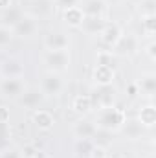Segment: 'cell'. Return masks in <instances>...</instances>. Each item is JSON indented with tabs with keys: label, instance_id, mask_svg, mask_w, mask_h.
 Segmentation results:
<instances>
[{
	"label": "cell",
	"instance_id": "1",
	"mask_svg": "<svg viewBox=\"0 0 156 158\" xmlns=\"http://www.w3.org/2000/svg\"><path fill=\"white\" fill-rule=\"evenodd\" d=\"M127 121V114L125 110L117 109V107H105V109H99V114H97V129H103V131H109V132H114L119 131L121 125Z\"/></svg>",
	"mask_w": 156,
	"mask_h": 158
},
{
	"label": "cell",
	"instance_id": "2",
	"mask_svg": "<svg viewBox=\"0 0 156 158\" xmlns=\"http://www.w3.org/2000/svg\"><path fill=\"white\" fill-rule=\"evenodd\" d=\"M70 63H72V57L68 50H46L44 53V64L50 68V72L61 74L68 70Z\"/></svg>",
	"mask_w": 156,
	"mask_h": 158
},
{
	"label": "cell",
	"instance_id": "3",
	"mask_svg": "<svg viewBox=\"0 0 156 158\" xmlns=\"http://www.w3.org/2000/svg\"><path fill=\"white\" fill-rule=\"evenodd\" d=\"M92 99V109H105V107H112L114 99H116V90L112 85L107 86H97L92 94H88Z\"/></svg>",
	"mask_w": 156,
	"mask_h": 158
},
{
	"label": "cell",
	"instance_id": "4",
	"mask_svg": "<svg viewBox=\"0 0 156 158\" xmlns=\"http://www.w3.org/2000/svg\"><path fill=\"white\" fill-rule=\"evenodd\" d=\"M64 88V81L57 72H46L40 79V92L44 96H59Z\"/></svg>",
	"mask_w": 156,
	"mask_h": 158
},
{
	"label": "cell",
	"instance_id": "5",
	"mask_svg": "<svg viewBox=\"0 0 156 158\" xmlns=\"http://www.w3.org/2000/svg\"><path fill=\"white\" fill-rule=\"evenodd\" d=\"M13 30V35L15 37H20V39H30V37H33L35 33H37V30H39V22H37V19L35 17H31V15H22V19L11 28Z\"/></svg>",
	"mask_w": 156,
	"mask_h": 158
},
{
	"label": "cell",
	"instance_id": "6",
	"mask_svg": "<svg viewBox=\"0 0 156 158\" xmlns=\"http://www.w3.org/2000/svg\"><path fill=\"white\" fill-rule=\"evenodd\" d=\"M26 90L22 77H4L0 81V94L7 99H18Z\"/></svg>",
	"mask_w": 156,
	"mask_h": 158
},
{
	"label": "cell",
	"instance_id": "7",
	"mask_svg": "<svg viewBox=\"0 0 156 158\" xmlns=\"http://www.w3.org/2000/svg\"><path fill=\"white\" fill-rule=\"evenodd\" d=\"M28 9H30V15L39 20V19H48V17H51V15L55 13L57 6H55L53 0H30Z\"/></svg>",
	"mask_w": 156,
	"mask_h": 158
},
{
	"label": "cell",
	"instance_id": "8",
	"mask_svg": "<svg viewBox=\"0 0 156 158\" xmlns=\"http://www.w3.org/2000/svg\"><path fill=\"white\" fill-rule=\"evenodd\" d=\"M112 48H114V52H112L114 55H132L138 50V39L134 35L123 31V35L117 39V42Z\"/></svg>",
	"mask_w": 156,
	"mask_h": 158
},
{
	"label": "cell",
	"instance_id": "9",
	"mask_svg": "<svg viewBox=\"0 0 156 158\" xmlns=\"http://www.w3.org/2000/svg\"><path fill=\"white\" fill-rule=\"evenodd\" d=\"M44 94L40 92V88H26L22 92V96L18 98V103L24 107V109H31V110H37L39 105L44 101Z\"/></svg>",
	"mask_w": 156,
	"mask_h": 158
},
{
	"label": "cell",
	"instance_id": "10",
	"mask_svg": "<svg viewBox=\"0 0 156 158\" xmlns=\"http://www.w3.org/2000/svg\"><path fill=\"white\" fill-rule=\"evenodd\" d=\"M24 74H26V68L17 59H7V61L0 63V76L2 77H24Z\"/></svg>",
	"mask_w": 156,
	"mask_h": 158
},
{
	"label": "cell",
	"instance_id": "11",
	"mask_svg": "<svg viewBox=\"0 0 156 158\" xmlns=\"http://www.w3.org/2000/svg\"><path fill=\"white\" fill-rule=\"evenodd\" d=\"M105 26H107V22H105L103 17H84L79 28L86 35H101V31L105 30Z\"/></svg>",
	"mask_w": 156,
	"mask_h": 158
},
{
	"label": "cell",
	"instance_id": "12",
	"mask_svg": "<svg viewBox=\"0 0 156 158\" xmlns=\"http://www.w3.org/2000/svg\"><path fill=\"white\" fill-rule=\"evenodd\" d=\"M68 46H70V37L61 33V31L48 33L44 37V48L46 50H68Z\"/></svg>",
	"mask_w": 156,
	"mask_h": 158
},
{
	"label": "cell",
	"instance_id": "13",
	"mask_svg": "<svg viewBox=\"0 0 156 158\" xmlns=\"http://www.w3.org/2000/svg\"><path fill=\"white\" fill-rule=\"evenodd\" d=\"M92 77H94V81H96L97 86H107V85H112V81L116 77V72H114V68H110V66L96 64Z\"/></svg>",
	"mask_w": 156,
	"mask_h": 158
},
{
	"label": "cell",
	"instance_id": "14",
	"mask_svg": "<svg viewBox=\"0 0 156 158\" xmlns=\"http://www.w3.org/2000/svg\"><path fill=\"white\" fill-rule=\"evenodd\" d=\"M84 17H103L107 4L103 0H84L83 6H79Z\"/></svg>",
	"mask_w": 156,
	"mask_h": 158
},
{
	"label": "cell",
	"instance_id": "15",
	"mask_svg": "<svg viewBox=\"0 0 156 158\" xmlns=\"http://www.w3.org/2000/svg\"><path fill=\"white\" fill-rule=\"evenodd\" d=\"M121 35H123V30H121V26L116 24V22L107 24V26H105V30L101 31V39H103V42H105L107 46H114Z\"/></svg>",
	"mask_w": 156,
	"mask_h": 158
},
{
	"label": "cell",
	"instance_id": "16",
	"mask_svg": "<svg viewBox=\"0 0 156 158\" xmlns=\"http://www.w3.org/2000/svg\"><path fill=\"white\" fill-rule=\"evenodd\" d=\"M33 123L39 127L40 131H50V129L53 127L55 119H53V116H51V112H50V110L37 109V110L33 112Z\"/></svg>",
	"mask_w": 156,
	"mask_h": 158
},
{
	"label": "cell",
	"instance_id": "17",
	"mask_svg": "<svg viewBox=\"0 0 156 158\" xmlns=\"http://www.w3.org/2000/svg\"><path fill=\"white\" fill-rule=\"evenodd\" d=\"M96 123L92 121H86V119H81L74 125V134L76 138H84V140H92V136L96 134Z\"/></svg>",
	"mask_w": 156,
	"mask_h": 158
},
{
	"label": "cell",
	"instance_id": "18",
	"mask_svg": "<svg viewBox=\"0 0 156 158\" xmlns=\"http://www.w3.org/2000/svg\"><path fill=\"white\" fill-rule=\"evenodd\" d=\"M22 15H24V11H22L20 7H17V6H9L7 9H4V11H2L0 19H2V24H4V26L13 28V26L22 19Z\"/></svg>",
	"mask_w": 156,
	"mask_h": 158
},
{
	"label": "cell",
	"instance_id": "19",
	"mask_svg": "<svg viewBox=\"0 0 156 158\" xmlns=\"http://www.w3.org/2000/svg\"><path fill=\"white\" fill-rule=\"evenodd\" d=\"M138 123L145 129H151L153 125L156 123V109L153 105H145L140 109L138 112Z\"/></svg>",
	"mask_w": 156,
	"mask_h": 158
},
{
	"label": "cell",
	"instance_id": "20",
	"mask_svg": "<svg viewBox=\"0 0 156 158\" xmlns=\"http://www.w3.org/2000/svg\"><path fill=\"white\" fill-rule=\"evenodd\" d=\"M63 17H64V20H66V24L72 26V28H79L81 22H83V19H84V15H83V11H81L79 6L63 9Z\"/></svg>",
	"mask_w": 156,
	"mask_h": 158
},
{
	"label": "cell",
	"instance_id": "21",
	"mask_svg": "<svg viewBox=\"0 0 156 158\" xmlns=\"http://www.w3.org/2000/svg\"><path fill=\"white\" fill-rule=\"evenodd\" d=\"M94 151V143L92 140H84V138H77L74 143V153L77 158H90Z\"/></svg>",
	"mask_w": 156,
	"mask_h": 158
},
{
	"label": "cell",
	"instance_id": "22",
	"mask_svg": "<svg viewBox=\"0 0 156 158\" xmlns=\"http://www.w3.org/2000/svg\"><path fill=\"white\" fill-rule=\"evenodd\" d=\"M136 85H138V88H140L143 94L153 96L156 92V76L154 74H143Z\"/></svg>",
	"mask_w": 156,
	"mask_h": 158
},
{
	"label": "cell",
	"instance_id": "23",
	"mask_svg": "<svg viewBox=\"0 0 156 158\" xmlns=\"http://www.w3.org/2000/svg\"><path fill=\"white\" fill-rule=\"evenodd\" d=\"M72 109L77 112V114H86V112H90L92 110V99H90V96H76L74 98V101H72Z\"/></svg>",
	"mask_w": 156,
	"mask_h": 158
},
{
	"label": "cell",
	"instance_id": "24",
	"mask_svg": "<svg viewBox=\"0 0 156 158\" xmlns=\"http://www.w3.org/2000/svg\"><path fill=\"white\" fill-rule=\"evenodd\" d=\"M121 129L125 131V136L130 138V140L140 138V134H142V131H143V127L138 123V119H136V121H125V123L121 125Z\"/></svg>",
	"mask_w": 156,
	"mask_h": 158
},
{
	"label": "cell",
	"instance_id": "25",
	"mask_svg": "<svg viewBox=\"0 0 156 158\" xmlns=\"http://www.w3.org/2000/svg\"><path fill=\"white\" fill-rule=\"evenodd\" d=\"M110 134L112 132H109V131H103V129H96V134L92 136V143L96 145V147H107V145H110V142H112V138H110Z\"/></svg>",
	"mask_w": 156,
	"mask_h": 158
},
{
	"label": "cell",
	"instance_id": "26",
	"mask_svg": "<svg viewBox=\"0 0 156 158\" xmlns=\"http://www.w3.org/2000/svg\"><path fill=\"white\" fill-rule=\"evenodd\" d=\"M142 31L149 37H153L156 31V15H149V17H142Z\"/></svg>",
	"mask_w": 156,
	"mask_h": 158
},
{
	"label": "cell",
	"instance_id": "27",
	"mask_svg": "<svg viewBox=\"0 0 156 158\" xmlns=\"http://www.w3.org/2000/svg\"><path fill=\"white\" fill-rule=\"evenodd\" d=\"M138 11L142 17H149V15H156V0H142L138 6Z\"/></svg>",
	"mask_w": 156,
	"mask_h": 158
},
{
	"label": "cell",
	"instance_id": "28",
	"mask_svg": "<svg viewBox=\"0 0 156 158\" xmlns=\"http://www.w3.org/2000/svg\"><path fill=\"white\" fill-rule=\"evenodd\" d=\"M97 64L114 68V64H116V55H114L112 52H99V53H97Z\"/></svg>",
	"mask_w": 156,
	"mask_h": 158
},
{
	"label": "cell",
	"instance_id": "29",
	"mask_svg": "<svg viewBox=\"0 0 156 158\" xmlns=\"http://www.w3.org/2000/svg\"><path fill=\"white\" fill-rule=\"evenodd\" d=\"M13 30L9 28V26H4V24H0V48H6L11 40H13Z\"/></svg>",
	"mask_w": 156,
	"mask_h": 158
},
{
	"label": "cell",
	"instance_id": "30",
	"mask_svg": "<svg viewBox=\"0 0 156 158\" xmlns=\"http://www.w3.org/2000/svg\"><path fill=\"white\" fill-rule=\"evenodd\" d=\"M20 153H22V158H39V155H37L39 151H37L33 145H26Z\"/></svg>",
	"mask_w": 156,
	"mask_h": 158
},
{
	"label": "cell",
	"instance_id": "31",
	"mask_svg": "<svg viewBox=\"0 0 156 158\" xmlns=\"http://www.w3.org/2000/svg\"><path fill=\"white\" fill-rule=\"evenodd\" d=\"M0 158H22V153H20L18 149L9 147V149H6L4 153H0Z\"/></svg>",
	"mask_w": 156,
	"mask_h": 158
},
{
	"label": "cell",
	"instance_id": "32",
	"mask_svg": "<svg viewBox=\"0 0 156 158\" xmlns=\"http://www.w3.org/2000/svg\"><path fill=\"white\" fill-rule=\"evenodd\" d=\"M79 0H55V6L61 7V9H68V7H74L77 6Z\"/></svg>",
	"mask_w": 156,
	"mask_h": 158
},
{
	"label": "cell",
	"instance_id": "33",
	"mask_svg": "<svg viewBox=\"0 0 156 158\" xmlns=\"http://www.w3.org/2000/svg\"><path fill=\"white\" fill-rule=\"evenodd\" d=\"M147 55H149L153 61L156 59V42L154 40H151V42L147 44Z\"/></svg>",
	"mask_w": 156,
	"mask_h": 158
},
{
	"label": "cell",
	"instance_id": "34",
	"mask_svg": "<svg viewBox=\"0 0 156 158\" xmlns=\"http://www.w3.org/2000/svg\"><path fill=\"white\" fill-rule=\"evenodd\" d=\"M90 158H107V155H105V149H103V147H96V145H94V151H92Z\"/></svg>",
	"mask_w": 156,
	"mask_h": 158
},
{
	"label": "cell",
	"instance_id": "35",
	"mask_svg": "<svg viewBox=\"0 0 156 158\" xmlns=\"http://www.w3.org/2000/svg\"><path fill=\"white\" fill-rule=\"evenodd\" d=\"M9 121V109L0 107V123H7Z\"/></svg>",
	"mask_w": 156,
	"mask_h": 158
},
{
	"label": "cell",
	"instance_id": "36",
	"mask_svg": "<svg viewBox=\"0 0 156 158\" xmlns=\"http://www.w3.org/2000/svg\"><path fill=\"white\" fill-rule=\"evenodd\" d=\"M11 145H9V140L7 138H0V153H4L6 149H9Z\"/></svg>",
	"mask_w": 156,
	"mask_h": 158
},
{
	"label": "cell",
	"instance_id": "37",
	"mask_svg": "<svg viewBox=\"0 0 156 158\" xmlns=\"http://www.w3.org/2000/svg\"><path fill=\"white\" fill-rule=\"evenodd\" d=\"M138 90H140V88H138V85H136V83H134V85H130V86H129V96H130V98H134Z\"/></svg>",
	"mask_w": 156,
	"mask_h": 158
},
{
	"label": "cell",
	"instance_id": "38",
	"mask_svg": "<svg viewBox=\"0 0 156 158\" xmlns=\"http://www.w3.org/2000/svg\"><path fill=\"white\" fill-rule=\"evenodd\" d=\"M11 6V0H0V9L4 11V9H7Z\"/></svg>",
	"mask_w": 156,
	"mask_h": 158
},
{
	"label": "cell",
	"instance_id": "39",
	"mask_svg": "<svg viewBox=\"0 0 156 158\" xmlns=\"http://www.w3.org/2000/svg\"><path fill=\"white\" fill-rule=\"evenodd\" d=\"M103 2H105V4H117L119 0H103Z\"/></svg>",
	"mask_w": 156,
	"mask_h": 158
},
{
	"label": "cell",
	"instance_id": "40",
	"mask_svg": "<svg viewBox=\"0 0 156 158\" xmlns=\"http://www.w3.org/2000/svg\"><path fill=\"white\" fill-rule=\"evenodd\" d=\"M151 158H154V156H151Z\"/></svg>",
	"mask_w": 156,
	"mask_h": 158
},
{
	"label": "cell",
	"instance_id": "41",
	"mask_svg": "<svg viewBox=\"0 0 156 158\" xmlns=\"http://www.w3.org/2000/svg\"><path fill=\"white\" fill-rule=\"evenodd\" d=\"M53 2H55V0H53Z\"/></svg>",
	"mask_w": 156,
	"mask_h": 158
}]
</instances>
